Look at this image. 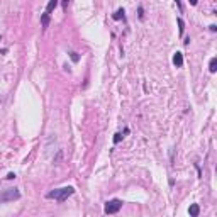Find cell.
Instances as JSON below:
<instances>
[{"label":"cell","instance_id":"5b68a950","mask_svg":"<svg viewBox=\"0 0 217 217\" xmlns=\"http://www.w3.org/2000/svg\"><path fill=\"white\" fill-rule=\"evenodd\" d=\"M49 20H51V14L44 12L42 15H41V26H42V29H44V31H46L47 26H49Z\"/></svg>","mask_w":217,"mask_h":217},{"label":"cell","instance_id":"9a60e30c","mask_svg":"<svg viewBox=\"0 0 217 217\" xmlns=\"http://www.w3.org/2000/svg\"><path fill=\"white\" fill-rule=\"evenodd\" d=\"M60 161H61V151H58V154L54 158V165H60Z\"/></svg>","mask_w":217,"mask_h":217},{"label":"cell","instance_id":"d6986e66","mask_svg":"<svg viewBox=\"0 0 217 217\" xmlns=\"http://www.w3.org/2000/svg\"><path fill=\"white\" fill-rule=\"evenodd\" d=\"M190 2V5H197V4H198V0H188Z\"/></svg>","mask_w":217,"mask_h":217},{"label":"cell","instance_id":"2e32d148","mask_svg":"<svg viewBox=\"0 0 217 217\" xmlns=\"http://www.w3.org/2000/svg\"><path fill=\"white\" fill-rule=\"evenodd\" d=\"M14 178H15V173H9L7 175V180H14Z\"/></svg>","mask_w":217,"mask_h":217},{"label":"cell","instance_id":"277c9868","mask_svg":"<svg viewBox=\"0 0 217 217\" xmlns=\"http://www.w3.org/2000/svg\"><path fill=\"white\" fill-rule=\"evenodd\" d=\"M173 65H175L176 68H182L183 66V54L180 53V51H176V53L173 54Z\"/></svg>","mask_w":217,"mask_h":217},{"label":"cell","instance_id":"9c48e42d","mask_svg":"<svg viewBox=\"0 0 217 217\" xmlns=\"http://www.w3.org/2000/svg\"><path fill=\"white\" fill-rule=\"evenodd\" d=\"M176 22H178V32H180V36H183V32H185V22H183L182 17H178Z\"/></svg>","mask_w":217,"mask_h":217},{"label":"cell","instance_id":"5bb4252c","mask_svg":"<svg viewBox=\"0 0 217 217\" xmlns=\"http://www.w3.org/2000/svg\"><path fill=\"white\" fill-rule=\"evenodd\" d=\"M61 5H63V10H68V4H70V0H60Z\"/></svg>","mask_w":217,"mask_h":217},{"label":"cell","instance_id":"3957f363","mask_svg":"<svg viewBox=\"0 0 217 217\" xmlns=\"http://www.w3.org/2000/svg\"><path fill=\"white\" fill-rule=\"evenodd\" d=\"M122 200H119V198H112V200H108L107 203H105V207H103V212L107 214V216H112V214H117L119 210L122 209Z\"/></svg>","mask_w":217,"mask_h":217},{"label":"cell","instance_id":"4fadbf2b","mask_svg":"<svg viewBox=\"0 0 217 217\" xmlns=\"http://www.w3.org/2000/svg\"><path fill=\"white\" fill-rule=\"evenodd\" d=\"M124 137V136L121 134V132H117V134H114V144H117V142H121V139Z\"/></svg>","mask_w":217,"mask_h":217},{"label":"cell","instance_id":"7a4b0ae2","mask_svg":"<svg viewBox=\"0 0 217 217\" xmlns=\"http://www.w3.org/2000/svg\"><path fill=\"white\" fill-rule=\"evenodd\" d=\"M19 198H20V192L17 188H7L4 192H0V203L14 202V200H19Z\"/></svg>","mask_w":217,"mask_h":217},{"label":"cell","instance_id":"30bf717a","mask_svg":"<svg viewBox=\"0 0 217 217\" xmlns=\"http://www.w3.org/2000/svg\"><path fill=\"white\" fill-rule=\"evenodd\" d=\"M112 19L114 20H121V19H124V9H117V12L114 14V15H112Z\"/></svg>","mask_w":217,"mask_h":217},{"label":"cell","instance_id":"8fae6325","mask_svg":"<svg viewBox=\"0 0 217 217\" xmlns=\"http://www.w3.org/2000/svg\"><path fill=\"white\" fill-rule=\"evenodd\" d=\"M70 58H71L73 63H78V61H80V56H78V53H75V51H70Z\"/></svg>","mask_w":217,"mask_h":217},{"label":"cell","instance_id":"52a82bcc","mask_svg":"<svg viewBox=\"0 0 217 217\" xmlns=\"http://www.w3.org/2000/svg\"><path fill=\"white\" fill-rule=\"evenodd\" d=\"M58 4H60V0H49V2H47V5H46V12L51 14L54 9H56V5H58Z\"/></svg>","mask_w":217,"mask_h":217},{"label":"cell","instance_id":"6da1fadb","mask_svg":"<svg viewBox=\"0 0 217 217\" xmlns=\"http://www.w3.org/2000/svg\"><path fill=\"white\" fill-rule=\"evenodd\" d=\"M75 193L73 187H61V188H54L46 193V198H54L58 202H65L68 200V197H71Z\"/></svg>","mask_w":217,"mask_h":217},{"label":"cell","instance_id":"8992f818","mask_svg":"<svg viewBox=\"0 0 217 217\" xmlns=\"http://www.w3.org/2000/svg\"><path fill=\"white\" fill-rule=\"evenodd\" d=\"M188 214L192 217H198V214H200V207H198L197 203H192V205H190V209H188Z\"/></svg>","mask_w":217,"mask_h":217},{"label":"cell","instance_id":"e0dca14e","mask_svg":"<svg viewBox=\"0 0 217 217\" xmlns=\"http://www.w3.org/2000/svg\"><path fill=\"white\" fill-rule=\"evenodd\" d=\"M209 29L212 31V32H216V31H217V26H214V24H212V26H209Z\"/></svg>","mask_w":217,"mask_h":217},{"label":"cell","instance_id":"ba28073f","mask_svg":"<svg viewBox=\"0 0 217 217\" xmlns=\"http://www.w3.org/2000/svg\"><path fill=\"white\" fill-rule=\"evenodd\" d=\"M209 71H210V73H216V71H217V58H212V60H210Z\"/></svg>","mask_w":217,"mask_h":217},{"label":"cell","instance_id":"ac0fdd59","mask_svg":"<svg viewBox=\"0 0 217 217\" xmlns=\"http://www.w3.org/2000/svg\"><path fill=\"white\" fill-rule=\"evenodd\" d=\"M175 2H176V5H178V9L182 10V0H175Z\"/></svg>","mask_w":217,"mask_h":217},{"label":"cell","instance_id":"7c38bea8","mask_svg":"<svg viewBox=\"0 0 217 217\" xmlns=\"http://www.w3.org/2000/svg\"><path fill=\"white\" fill-rule=\"evenodd\" d=\"M137 17H139V20H144V9H142L141 5L137 9Z\"/></svg>","mask_w":217,"mask_h":217}]
</instances>
